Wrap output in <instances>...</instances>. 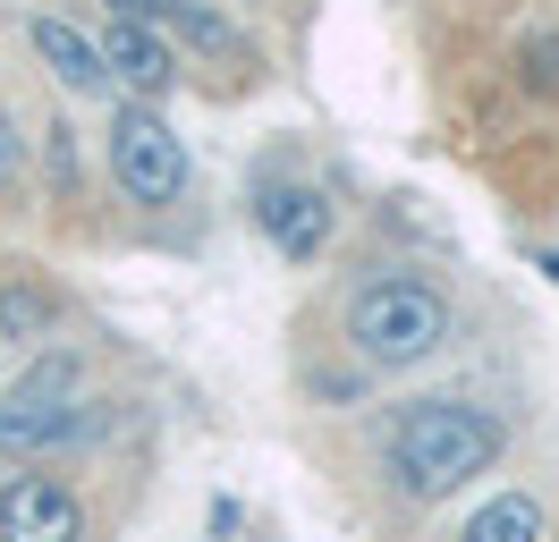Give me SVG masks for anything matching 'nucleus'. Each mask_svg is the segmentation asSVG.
Masks as SVG:
<instances>
[{
	"label": "nucleus",
	"instance_id": "12",
	"mask_svg": "<svg viewBox=\"0 0 559 542\" xmlns=\"http://www.w3.org/2000/svg\"><path fill=\"white\" fill-rule=\"evenodd\" d=\"M525 60H534V85H559V34H534Z\"/></svg>",
	"mask_w": 559,
	"mask_h": 542
},
{
	"label": "nucleus",
	"instance_id": "6",
	"mask_svg": "<svg viewBox=\"0 0 559 542\" xmlns=\"http://www.w3.org/2000/svg\"><path fill=\"white\" fill-rule=\"evenodd\" d=\"M85 508L60 474H9L0 483V542H76Z\"/></svg>",
	"mask_w": 559,
	"mask_h": 542
},
{
	"label": "nucleus",
	"instance_id": "2",
	"mask_svg": "<svg viewBox=\"0 0 559 542\" xmlns=\"http://www.w3.org/2000/svg\"><path fill=\"white\" fill-rule=\"evenodd\" d=\"M441 339H450V305H441L432 280L390 271V280H365V288L348 297V347L365 356V365L407 373V365H424Z\"/></svg>",
	"mask_w": 559,
	"mask_h": 542
},
{
	"label": "nucleus",
	"instance_id": "4",
	"mask_svg": "<svg viewBox=\"0 0 559 542\" xmlns=\"http://www.w3.org/2000/svg\"><path fill=\"white\" fill-rule=\"evenodd\" d=\"M110 178L136 203H178L187 196V144H178V128L162 110H144V102L110 110Z\"/></svg>",
	"mask_w": 559,
	"mask_h": 542
},
{
	"label": "nucleus",
	"instance_id": "9",
	"mask_svg": "<svg viewBox=\"0 0 559 542\" xmlns=\"http://www.w3.org/2000/svg\"><path fill=\"white\" fill-rule=\"evenodd\" d=\"M153 26H170L178 43H195V51H212V60H246V68H254L246 34L229 26V17H212L204 0H162V17H153Z\"/></svg>",
	"mask_w": 559,
	"mask_h": 542
},
{
	"label": "nucleus",
	"instance_id": "7",
	"mask_svg": "<svg viewBox=\"0 0 559 542\" xmlns=\"http://www.w3.org/2000/svg\"><path fill=\"white\" fill-rule=\"evenodd\" d=\"M94 51H103V68L119 85H136V94H170L178 85V51L162 43V26H144V17H110Z\"/></svg>",
	"mask_w": 559,
	"mask_h": 542
},
{
	"label": "nucleus",
	"instance_id": "11",
	"mask_svg": "<svg viewBox=\"0 0 559 542\" xmlns=\"http://www.w3.org/2000/svg\"><path fill=\"white\" fill-rule=\"evenodd\" d=\"M51 322H60V297H51V288H35V280H9V288H0V331L9 339H43Z\"/></svg>",
	"mask_w": 559,
	"mask_h": 542
},
{
	"label": "nucleus",
	"instance_id": "14",
	"mask_svg": "<svg viewBox=\"0 0 559 542\" xmlns=\"http://www.w3.org/2000/svg\"><path fill=\"white\" fill-rule=\"evenodd\" d=\"M110 17H144V26H153V17H162V0H110Z\"/></svg>",
	"mask_w": 559,
	"mask_h": 542
},
{
	"label": "nucleus",
	"instance_id": "3",
	"mask_svg": "<svg viewBox=\"0 0 559 542\" xmlns=\"http://www.w3.org/2000/svg\"><path fill=\"white\" fill-rule=\"evenodd\" d=\"M94 433V399H76V356H43L9 399H0V449H69Z\"/></svg>",
	"mask_w": 559,
	"mask_h": 542
},
{
	"label": "nucleus",
	"instance_id": "13",
	"mask_svg": "<svg viewBox=\"0 0 559 542\" xmlns=\"http://www.w3.org/2000/svg\"><path fill=\"white\" fill-rule=\"evenodd\" d=\"M17 178V128H9V110H0V187Z\"/></svg>",
	"mask_w": 559,
	"mask_h": 542
},
{
	"label": "nucleus",
	"instance_id": "10",
	"mask_svg": "<svg viewBox=\"0 0 559 542\" xmlns=\"http://www.w3.org/2000/svg\"><path fill=\"white\" fill-rule=\"evenodd\" d=\"M457 542H543V500L534 492H500L466 517V534Z\"/></svg>",
	"mask_w": 559,
	"mask_h": 542
},
{
	"label": "nucleus",
	"instance_id": "8",
	"mask_svg": "<svg viewBox=\"0 0 559 542\" xmlns=\"http://www.w3.org/2000/svg\"><path fill=\"white\" fill-rule=\"evenodd\" d=\"M35 51H43V68H51L69 94H110V68H103V51H94V34H85V26H69V17H35Z\"/></svg>",
	"mask_w": 559,
	"mask_h": 542
},
{
	"label": "nucleus",
	"instance_id": "1",
	"mask_svg": "<svg viewBox=\"0 0 559 542\" xmlns=\"http://www.w3.org/2000/svg\"><path fill=\"white\" fill-rule=\"evenodd\" d=\"M491 458H500V424L466 399H416L390 424V467H399V483L424 492V500H441L457 483L491 474Z\"/></svg>",
	"mask_w": 559,
	"mask_h": 542
},
{
	"label": "nucleus",
	"instance_id": "5",
	"mask_svg": "<svg viewBox=\"0 0 559 542\" xmlns=\"http://www.w3.org/2000/svg\"><path fill=\"white\" fill-rule=\"evenodd\" d=\"M254 229L272 237L288 263H314L322 246H331V196L306 187V178H263L254 187Z\"/></svg>",
	"mask_w": 559,
	"mask_h": 542
}]
</instances>
